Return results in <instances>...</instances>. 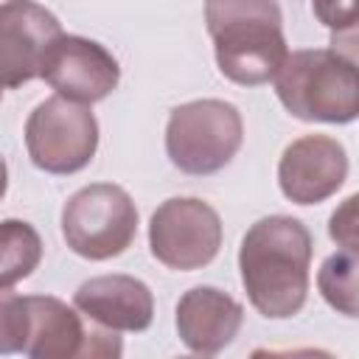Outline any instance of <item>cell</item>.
<instances>
[{"mask_svg": "<svg viewBox=\"0 0 359 359\" xmlns=\"http://www.w3.org/2000/svg\"><path fill=\"white\" fill-rule=\"evenodd\" d=\"M311 233L294 216H264L241 238L238 272L252 309L266 320L294 317L309 297Z\"/></svg>", "mask_w": 359, "mask_h": 359, "instance_id": "6da1fadb", "label": "cell"}, {"mask_svg": "<svg viewBox=\"0 0 359 359\" xmlns=\"http://www.w3.org/2000/svg\"><path fill=\"white\" fill-rule=\"evenodd\" d=\"M205 22L224 79L241 87H258L278 79L289 59L278 3L213 0L205 3Z\"/></svg>", "mask_w": 359, "mask_h": 359, "instance_id": "7a4b0ae2", "label": "cell"}, {"mask_svg": "<svg viewBox=\"0 0 359 359\" xmlns=\"http://www.w3.org/2000/svg\"><path fill=\"white\" fill-rule=\"evenodd\" d=\"M280 104L309 123H351L359 118V67L331 48L289 53L275 79Z\"/></svg>", "mask_w": 359, "mask_h": 359, "instance_id": "3957f363", "label": "cell"}, {"mask_svg": "<svg viewBox=\"0 0 359 359\" xmlns=\"http://www.w3.org/2000/svg\"><path fill=\"white\" fill-rule=\"evenodd\" d=\"M244 140V121L236 104L199 98L171 109L165 123V154L191 177L222 171Z\"/></svg>", "mask_w": 359, "mask_h": 359, "instance_id": "277c9868", "label": "cell"}, {"mask_svg": "<svg viewBox=\"0 0 359 359\" xmlns=\"http://www.w3.org/2000/svg\"><path fill=\"white\" fill-rule=\"evenodd\" d=\"M79 309L50 294L3 292L0 300V351L28 359H70L87 339Z\"/></svg>", "mask_w": 359, "mask_h": 359, "instance_id": "5b68a950", "label": "cell"}, {"mask_svg": "<svg viewBox=\"0 0 359 359\" xmlns=\"http://www.w3.org/2000/svg\"><path fill=\"white\" fill-rule=\"evenodd\" d=\"M62 236L76 255L109 261L132 247L137 236V208L121 185H84L62 208Z\"/></svg>", "mask_w": 359, "mask_h": 359, "instance_id": "8992f818", "label": "cell"}, {"mask_svg": "<svg viewBox=\"0 0 359 359\" xmlns=\"http://www.w3.org/2000/svg\"><path fill=\"white\" fill-rule=\"evenodd\" d=\"M25 149L45 174H76L95 157L98 121L87 104L50 95L25 121Z\"/></svg>", "mask_w": 359, "mask_h": 359, "instance_id": "52a82bcc", "label": "cell"}, {"mask_svg": "<svg viewBox=\"0 0 359 359\" xmlns=\"http://www.w3.org/2000/svg\"><path fill=\"white\" fill-rule=\"evenodd\" d=\"M222 247V219L219 213L196 196L165 199L149 222V250L151 255L177 272H191L208 266Z\"/></svg>", "mask_w": 359, "mask_h": 359, "instance_id": "ba28073f", "label": "cell"}, {"mask_svg": "<svg viewBox=\"0 0 359 359\" xmlns=\"http://www.w3.org/2000/svg\"><path fill=\"white\" fill-rule=\"evenodd\" d=\"M62 25L53 11L28 0H8L0 6V70L3 87L17 90L34 79H42L45 59Z\"/></svg>", "mask_w": 359, "mask_h": 359, "instance_id": "9c48e42d", "label": "cell"}, {"mask_svg": "<svg viewBox=\"0 0 359 359\" xmlns=\"http://www.w3.org/2000/svg\"><path fill=\"white\" fill-rule=\"evenodd\" d=\"M42 79L56 90V95L90 107L118 87L121 67L101 42L79 34H62L45 59Z\"/></svg>", "mask_w": 359, "mask_h": 359, "instance_id": "30bf717a", "label": "cell"}, {"mask_svg": "<svg viewBox=\"0 0 359 359\" xmlns=\"http://www.w3.org/2000/svg\"><path fill=\"white\" fill-rule=\"evenodd\" d=\"M348 177V151L331 135L292 140L278 163V185L294 205H317L334 196Z\"/></svg>", "mask_w": 359, "mask_h": 359, "instance_id": "8fae6325", "label": "cell"}, {"mask_svg": "<svg viewBox=\"0 0 359 359\" xmlns=\"http://www.w3.org/2000/svg\"><path fill=\"white\" fill-rule=\"evenodd\" d=\"M73 306L109 331L137 334L154 320V294L132 275H98L84 280L73 294Z\"/></svg>", "mask_w": 359, "mask_h": 359, "instance_id": "7c38bea8", "label": "cell"}, {"mask_svg": "<svg viewBox=\"0 0 359 359\" xmlns=\"http://www.w3.org/2000/svg\"><path fill=\"white\" fill-rule=\"evenodd\" d=\"M177 334L202 356L224 351L244 323V309L236 297L216 286H194L177 303Z\"/></svg>", "mask_w": 359, "mask_h": 359, "instance_id": "4fadbf2b", "label": "cell"}, {"mask_svg": "<svg viewBox=\"0 0 359 359\" xmlns=\"http://www.w3.org/2000/svg\"><path fill=\"white\" fill-rule=\"evenodd\" d=\"M323 300L342 317H359V250H337L317 272Z\"/></svg>", "mask_w": 359, "mask_h": 359, "instance_id": "5bb4252c", "label": "cell"}, {"mask_svg": "<svg viewBox=\"0 0 359 359\" xmlns=\"http://www.w3.org/2000/svg\"><path fill=\"white\" fill-rule=\"evenodd\" d=\"M0 275H3V292H11V286L22 278H28L39 258H42V241L39 233L20 219H6L0 230Z\"/></svg>", "mask_w": 359, "mask_h": 359, "instance_id": "9a60e30c", "label": "cell"}, {"mask_svg": "<svg viewBox=\"0 0 359 359\" xmlns=\"http://www.w3.org/2000/svg\"><path fill=\"white\" fill-rule=\"evenodd\" d=\"M314 17L331 31V50L359 67V0L356 3H342V0H328V3H311Z\"/></svg>", "mask_w": 359, "mask_h": 359, "instance_id": "2e32d148", "label": "cell"}, {"mask_svg": "<svg viewBox=\"0 0 359 359\" xmlns=\"http://www.w3.org/2000/svg\"><path fill=\"white\" fill-rule=\"evenodd\" d=\"M328 236L342 250H359V191L337 205L328 219Z\"/></svg>", "mask_w": 359, "mask_h": 359, "instance_id": "e0dca14e", "label": "cell"}, {"mask_svg": "<svg viewBox=\"0 0 359 359\" xmlns=\"http://www.w3.org/2000/svg\"><path fill=\"white\" fill-rule=\"evenodd\" d=\"M70 359H123V339L109 328H90L84 345Z\"/></svg>", "mask_w": 359, "mask_h": 359, "instance_id": "ac0fdd59", "label": "cell"}, {"mask_svg": "<svg viewBox=\"0 0 359 359\" xmlns=\"http://www.w3.org/2000/svg\"><path fill=\"white\" fill-rule=\"evenodd\" d=\"M250 359H337L331 351L323 348H292V351H269V348H255Z\"/></svg>", "mask_w": 359, "mask_h": 359, "instance_id": "d6986e66", "label": "cell"}, {"mask_svg": "<svg viewBox=\"0 0 359 359\" xmlns=\"http://www.w3.org/2000/svg\"><path fill=\"white\" fill-rule=\"evenodd\" d=\"M177 359H208V356H202V353H194V356H177Z\"/></svg>", "mask_w": 359, "mask_h": 359, "instance_id": "ffe728a7", "label": "cell"}]
</instances>
